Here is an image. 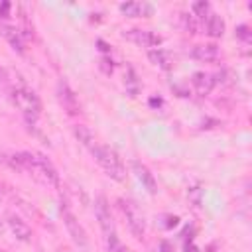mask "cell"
<instances>
[{
  "label": "cell",
  "mask_w": 252,
  "mask_h": 252,
  "mask_svg": "<svg viewBox=\"0 0 252 252\" xmlns=\"http://www.w3.org/2000/svg\"><path fill=\"white\" fill-rule=\"evenodd\" d=\"M10 10H12V4L2 0L0 2V20H8L10 18Z\"/></svg>",
  "instance_id": "d4e9b609"
},
{
  "label": "cell",
  "mask_w": 252,
  "mask_h": 252,
  "mask_svg": "<svg viewBox=\"0 0 252 252\" xmlns=\"http://www.w3.org/2000/svg\"><path fill=\"white\" fill-rule=\"evenodd\" d=\"M12 100L20 108V112L24 114L26 122L28 124H35V120L41 114V100H39V96L32 89H28L26 85H20V87H12Z\"/></svg>",
  "instance_id": "3957f363"
},
{
  "label": "cell",
  "mask_w": 252,
  "mask_h": 252,
  "mask_svg": "<svg viewBox=\"0 0 252 252\" xmlns=\"http://www.w3.org/2000/svg\"><path fill=\"white\" fill-rule=\"evenodd\" d=\"M93 158L96 159V163L104 169V173L114 179V181H124L126 179V167L120 159V156L110 148V146H104V144H96L93 150H91Z\"/></svg>",
  "instance_id": "7a4b0ae2"
},
{
  "label": "cell",
  "mask_w": 252,
  "mask_h": 252,
  "mask_svg": "<svg viewBox=\"0 0 252 252\" xmlns=\"http://www.w3.org/2000/svg\"><path fill=\"white\" fill-rule=\"evenodd\" d=\"M132 171L134 175L138 177V181L144 185V189L150 193V195H156L158 193V181L154 177V173L150 171V167L138 159H132Z\"/></svg>",
  "instance_id": "9c48e42d"
},
{
  "label": "cell",
  "mask_w": 252,
  "mask_h": 252,
  "mask_svg": "<svg viewBox=\"0 0 252 252\" xmlns=\"http://www.w3.org/2000/svg\"><path fill=\"white\" fill-rule=\"evenodd\" d=\"M0 228H2V219H0Z\"/></svg>",
  "instance_id": "4dcf8cb0"
},
{
  "label": "cell",
  "mask_w": 252,
  "mask_h": 252,
  "mask_svg": "<svg viewBox=\"0 0 252 252\" xmlns=\"http://www.w3.org/2000/svg\"><path fill=\"white\" fill-rule=\"evenodd\" d=\"M0 33L4 35V39L12 45L14 51H18L20 55H24L26 47H24V37L20 33V30L16 26H10V24H0Z\"/></svg>",
  "instance_id": "7c38bea8"
},
{
  "label": "cell",
  "mask_w": 252,
  "mask_h": 252,
  "mask_svg": "<svg viewBox=\"0 0 252 252\" xmlns=\"http://www.w3.org/2000/svg\"><path fill=\"white\" fill-rule=\"evenodd\" d=\"M8 163L18 171H30L37 181L49 187H59V173L51 159H47L43 154L35 152H18L6 158Z\"/></svg>",
  "instance_id": "6da1fadb"
},
{
  "label": "cell",
  "mask_w": 252,
  "mask_h": 252,
  "mask_svg": "<svg viewBox=\"0 0 252 252\" xmlns=\"http://www.w3.org/2000/svg\"><path fill=\"white\" fill-rule=\"evenodd\" d=\"M150 104L152 106H159L161 104V98H150Z\"/></svg>",
  "instance_id": "f546056e"
},
{
  "label": "cell",
  "mask_w": 252,
  "mask_h": 252,
  "mask_svg": "<svg viewBox=\"0 0 252 252\" xmlns=\"http://www.w3.org/2000/svg\"><path fill=\"white\" fill-rule=\"evenodd\" d=\"M124 87H126V93L130 96H138V93H140V81H138L136 71L130 65L126 67V73H124Z\"/></svg>",
  "instance_id": "e0dca14e"
},
{
  "label": "cell",
  "mask_w": 252,
  "mask_h": 252,
  "mask_svg": "<svg viewBox=\"0 0 252 252\" xmlns=\"http://www.w3.org/2000/svg\"><path fill=\"white\" fill-rule=\"evenodd\" d=\"M6 222H8L12 234H14L18 240H22V242H30V240H32L33 232H32V226H30L26 220H22L20 217H16V215L10 213V215L6 217Z\"/></svg>",
  "instance_id": "30bf717a"
},
{
  "label": "cell",
  "mask_w": 252,
  "mask_h": 252,
  "mask_svg": "<svg viewBox=\"0 0 252 252\" xmlns=\"http://www.w3.org/2000/svg\"><path fill=\"white\" fill-rule=\"evenodd\" d=\"M73 134H75V138H77L85 148H89V152L98 144V142L94 140V134H93L85 124H75V126H73Z\"/></svg>",
  "instance_id": "9a60e30c"
},
{
  "label": "cell",
  "mask_w": 252,
  "mask_h": 252,
  "mask_svg": "<svg viewBox=\"0 0 252 252\" xmlns=\"http://www.w3.org/2000/svg\"><path fill=\"white\" fill-rule=\"evenodd\" d=\"M0 193H2V185H0Z\"/></svg>",
  "instance_id": "1f68e13d"
},
{
  "label": "cell",
  "mask_w": 252,
  "mask_h": 252,
  "mask_svg": "<svg viewBox=\"0 0 252 252\" xmlns=\"http://www.w3.org/2000/svg\"><path fill=\"white\" fill-rule=\"evenodd\" d=\"M94 215L98 219V224H100L104 236L110 234V232H116L114 220H112V215H110V205H108V201H106L104 195H98L96 197V201H94Z\"/></svg>",
  "instance_id": "ba28073f"
},
{
  "label": "cell",
  "mask_w": 252,
  "mask_h": 252,
  "mask_svg": "<svg viewBox=\"0 0 252 252\" xmlns=\"http://www.w3.org/2000/svg\"><path fill=\"white\" fill-rule=\"evenodd\" d=\"M59 211H61V215H63V222H65V228H67L69 236L73 238V242H75L77 246H87V232H85V228L81 226V222L77 220V217L73 215V211L69 209V205L61 201V207H59Z\"/></svg>",
  "instance_id": "5b68a950"
},
{
  "label": "cell",
  "mask_w": 252,
  "mask_h": 252,
  "mask_svg": "<svg viewBox=\"0 0 252 252\" xmlns=\"http://www.w3.org/2000/svg\"><path fill=\"white\" fill-rule=\"evenodd\" d=\"M191 85H193V89H195V93H197L199 96L211 94V91H213V87H215L211 75L205 73V71H195V73L191 75Z\"/></svg>",
  "instance_id": "4fadbf2b"
},
{
  "label": "cell",
  "mask_w": 252,
  "mask_h": 252,
  "mask_svg": "<svg viewBox=\"0 0 252 252\" xmlns=\"http://www.w3.org/2000/svg\"><path fill=\"white\" fill-rule=\"evenodd\" d=\"M118 209H120V213H122V217H124V220H126L130 232L134 234V238L142 240L144 234H146V220H144V215H142V211L138 209V205H136L132 199L120 197V199H118Z\"/></svg>",
  "instance_id": "277c9868"
},
{
  "label": "cell",
  "mask_w": 252,
  "mask_h": 252,
  "mask_svg": "<svg viewBox=\"0 0 252 252\" xmlns=\"http://www.w3.org/2000/svg\"><path fill=\"white\" fill-rule=\"evenodd\" d=\"M57 100H59V104L63 106V110H65L67 114L77 116V114L81 112V102H79L75 91H73L71 85H69L67 81H63V79L57 81Z\"/></svg>",
  "instance_id": "8992f818"
},
{
  "label": "cell",
  "mask_w": 252,
  "mask_h": 252,
  "mask_svg": "<svg viewBox=\"0 0 252 252\" xmlns=\"http://www.w3.org/2000/svg\"><path fill=\"white\" fill-rule=\"evenodd\" d=\"M185 252H199V248L189 240V242H185Z\"/></svg>",
  "instance_id": "f1b7e54d"
},
{
  "label": "cell",
  "mask_w": 252,
  "mask_h": 252,
  "mask_svg": "<svg viewBox=\"0 0 252 252\" xmlns=\"http://www.w3.org/2000/svg\"><path fill=\"white\" fill-rule=\"evenodd\" d=\"M0 161H2V158H0Z\"/></svg>",
  "instance_id": "d6a6232c"
},
{
  "label": "cell",
  "mask_w": 252,
  "mask_h": 252,
  "mask_svg": "<svg viewBox=\"0 0 252 252\" xmlns=\"http://www.w3.org/2000/svg\"><path fill=\"white\" fill-rule=\"evenodd\" d=\"M96 45H98V49H100L102 53H110V45H108L106 41H102V39H96Z\"/></svg>",
  "instance_id": "83f0119b"
},
{
  "label": "cell",
  "mask_w": 252,
  "mask_h": 252,
  "mask_svg": "<svg viewBox=\"0 0 252 252\" xmlns=\"http://www.w3.org/2000/svg\"><path fill=\"white\" fill-rule=\"evenodd\" d=\"M120 12L124 14V16H128V18H138V16H142L148 8L144 6V4H140V2H122L120 6Z\"/></svg>",
  "instance_id": "ac0fdd59"
},
{
  "label": "cell",
  "mask_w": 252,
  "mask_h": 252,
  "mask_svg": "<svg viewBox=\"0 0 252 252\" xmlns=\"http://www.w3.org/2000/svg\"><path fill=\"white\" fill-rule=\"evenodd\" d=\"M191 57L201 63H215L220 57V51L215 43H199L191 49Z\"/></svg>",
  "instance_id": "8fae6325"
},
{
  "label": "cell",
  "mask_w": 252,
  "mask_h": 252,
  "mask_svg": "<svg viewBox=\"0 0 252 252\" xmlns=\"http://www.w3.org/2000/svg\"><path fill=\"white\" fill-rule=\"evenodd\" d=\"M148 57H150V61L156 65V67H159V69H163V71H171L173 69V55L169 53V51H165V49H150L148 51Z\"/></svg>",
  "instance_id": "5bb4252c"
},
{
  "label": "cell",
  "mask_w": 252,
  "mask_h": 252,
  "mask_svg": "<svg viewBox=\"0 0 252 252\" xmlns=\"http://www.w3.org/2000/svg\"><path fill=\"white\" fill-rule=\"evenodd\" d=\"M104 242H106L108 252H128V248L122 244V240L118 238V234H116V232L106 234V236H104Z\"/></svg>",
  "instance_id": "d6986e66"
},
{
  "label": "cell",
  "mask_w": 252,
  "mask_h": 252,
  "mask_svg": "<svg viewBox=\"0 0 252 252\" xmlns=\"http://www.w3.org/2000/svg\"><path fill=\"white\" fill-rule=\"evenodd\" d=\"M236 37L242 41V43H250L252 41V32H250V28L246 26V24H240V26H236Z\"/></svg>",
  "instance_id": "7402d4cb"
},
{
  "label": "cell",
  "mask_w": 252,
  "mask_h": 252,
  "mask_svg": "<svg viewBox=\"0 0 252 252\" xmlns=\"http://www.w3.org/2000/svg\"><path fill=\"white\" fill-rule=\"evenodd\" d=\"M207 33H209V37H213V39H217V37H222V33H224V20L219 16V14H209V18H207Z\"/></svg>",
  "instance_id": "2e32d148"
},
{
  "label": "cell",
  "mask_w": 252,
  "mask_h": 252,
  "mask_svg": "<svg viewBox=\"0 0 252 252\" xmlns=\"http://www.w3.org/2000/svg\"><path fill=\"white\" fill-rule=\"evenodd\" d=\"M122 37L140 45V47H156L161 43V35H158L156 32H150V30H138V28L124 32Z\"/></svg>",
  "instance_id": "52a82bcc"
},
{
  "label": "cell",
  "mask_w": 252,
  "mask_h": 252,
  "mask_svg": "<svg viewBox=\"0 0 252 252\" xmlns=\"http://www.w3.org/2000/svg\"><path fill=\"white\" fill-rule=\"evenodd\" d=\"M183 24H185V30L189 33H197L199 30V20L195 16H189V14H183Z\"/></svg>",
  "instance_id": "603a6c76"
},
{
  "label": "cell",
  "mask_w": 252,
  "mask_h": 252,
  "mask_svg": "<svg viewBox=\"0 0 252 252\" xmlns=\"http://www.w3.org/2000/svg\"><path fill=\"white\" fill-rule=\"evenodd\" d=\"M191 10H193V16H195L197 20H205V18H209L211 6H209V2H205V0H197V2L191 4Z\"/></svg>",
  "instance_id": "ffe728a7"
},
{
  "label": "cell",
  "mask_w": 252,
  "mask_h": 252,
  "mask_svg": "<svg viewBox=\"0 0 252 252\" xmlns=\"http://www.w3.org/2000/svg\"><path fill=\"white\" fill-rule=\"evenodd\" d=\"M98 69L104 75H112L114 73V61L110 59V55H100L98 57Z\"/></svg>",
  "instance_id": "44dd1931"
},
{
  "label": "cell",
  "mask_w": 252,
  "mask_h": 252,
  "mask_svg": "<svg viewBox=\"0 0 252 252\" xmlns=\"http://www.w3.org/2000/svg\"><path fill=\"white\" fill-rule=\"evenodd\" d=\"M201 195H203L201 187H191V189L187 191V197H189V201H191L195 207H201Z\"/></svg>",
  "instance_id": "cb8c5ba5"
},
{
  "label": "cell",
  "mask_w": 252,
  "mask_h": 252,
  "mask_svg": "<svg viewBox=\"0 0 252 252\" xmlns=\"http://www.w3.org/2000/svg\"><path fill=\"white\" fill-rule=\"evenodd\" d=\"M165 228H173V226H177V222H179V217H173V215H167L165 217Z\"/></svg>",
  "instance_id": "484cf974"
},
{
  "label": "cell",
  "mask_w": 252,
  "mask_h": 252,
  "mask_svg": "<svg viewBox=\"0 0 252 252\" xmlns=\"http://www.w3.org/2000/svg\"><path fill=\"white\" fill-rule=\"evenodd\" d=\"M159 252H175V250H173V244L169 240H161L159 242Z\"/></svg>",
  "instance_id": "4316f807"
}]
</instances>
